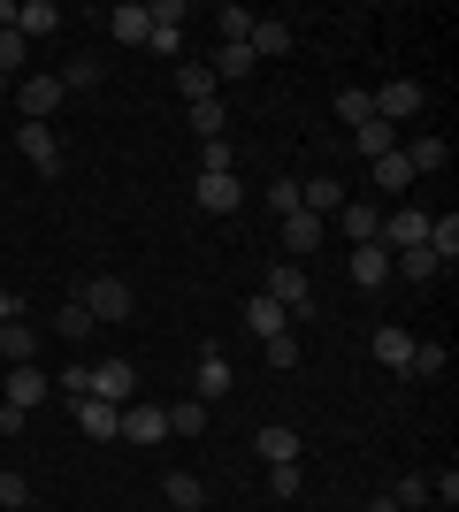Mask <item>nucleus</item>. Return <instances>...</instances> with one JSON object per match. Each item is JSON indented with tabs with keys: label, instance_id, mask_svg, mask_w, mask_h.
Instances as JSON below:
<instances>
[{
	"label": "nucleus",
	"instance_id": "obj_1",
	"mask_svg": "<svg viewBox=\"0 0 459 512\" xmlns=\"http://www.w3.org/2000/svg\"><path fill=\"white\" fill-rule=\"evenodd\" d=\"M268 299L291 314V329H314V283H306V268L299 260H284V268H268V283H261Z\"/></svg>",
	"mask_w": 459,
	"mask_h": 512
},
{
	"label": "nucleus",
	"instance_id": "obj_2",
	"mask_svg": "<svg viewBox=\"0 0 459 512\" xmlns=\"http://www.w3.org/2000/svg\"><path fill=\"white\" fill-rule=\"evenodd\" d=\"M8 92H16V115H23V123H54V107L69 100V92H62V77H39V69H23V77H16Z\"/></svg>",
	"mask_w": 459,
	"mask_h": 512
},
{
	"label": "nucleus",
	"instance_id": "obj_3",
	"mask_svg": "<svg viewBox=\"0 0 459 512\" xmlns=\"http://www.w3.org/2000/svg\"><path fill=\"white\" fill-rule=\"evenodd\" d=\"M115 436H123V444H138V451H153V444H169V413L146 406V398H131V406H123V421H115Z\"/></svg>",
	"mask_w": 459,
	"mask_h": 512
},
{
	"label": "nucleus",
	"instance_id": "obj_4",
	"mask_svg": "<svg viewBox=\"0 0 459 512\" xmlns=\"http://www.w3.org/2000/svg\"><path fill=\"white\" fill-rule=\"evenodd\" d=\"M77 306H85L92 321H131V283L123 276H92L85 291H77Z\"/></svg>",
	"mask_w": 459,
	"mask_h": 512
},
{
	"label": "nucleus",
	"instance_id": "obj_5",
	"mask_svg": "<svg viewBox=\"0 0 459 512\" xmlns=\"http://www.w3.org/2000/svg\"><path fill=\"white\" fill-rule=\"evenodd\" d=\"M16 146L39 176H62V138H54V123H16Z\"/></svg>",
	"mask_w": 459,
	"mask_h": 512
},
{
	"label": "nucleus",
	"instance_id": "obj_6",
	"mask_svg": "<svg viewBox=\"0 0 459 512\" xmlns=\"http://www.w3.org/2000/svg\"><path fill=\"white\" fill-rule=\"evenodd\" d=\"M368 100H375V123H391V130H398V123H414V115H421V100H429V92L398 77V85H375Z\"/></svg>",
	"mask_w": 459,
	"mask_h": 512
},
{
	"label": "nucleus",
	"instance_id": "obj_7",
	"mask_svg": "<svg viewBox=\"0 0 459 512\" xmlns=\"http://www.w3.org/2000/svg\"><path fill=\"white\" fill-rule=\"evenodd\" d=\"M92 398L131 406V398H138V367H131V360H92Z\"/></svg>",
	"mask_w": 459,
	"mask_h": 512
},
{
	"label": "nucleus",
	"instance_id": "obj_8",
	"mask_svg": "<svg viewBox=\"0 0 459 512\" xmlns=\"http://www.w3.org/2000/svg\"><path fill=\"white\" fill-rule=\"evenodd\" d=\"M345 276L360 283V291H383V283H391V245H352Z\"/></svg>",
	"mask_w": 459,
	"mask_h": 512
},
{
	"label": "nucleus",
	"instance_id": "obj_9",
	"mask_svg": "<svg viewBox=\"0 0 459 512\" xmlns=\"http://www.w3.org/2000/svg\"><path fill=\"white\" fill-rule=\"evenodd\" d=\"M383 245H391V253H406V245H429V207H398V214H383Z\"/></svg>",
	"mask_w": 459,
	"mask_h": 512
},
{
	"label": "nucleus",
	"instance_id": "obj_10",
	"mask_svg": "<svg viewBox=\"0 0 459 512\" xmlns=\"http://www.w3.org/2000/svg\"><path fill=\"white\" fill-rule=\"evenodd\" d=\"M337 230H345L352 245H383V207H368V199H345V207H337Z\"/></svg>",
	"mask_w": 459,
	"mask_h": 512
},
{
	"label": "nucleus",
	"instance_id": "obj_11",
	"mask_svg": "<svg viewBox=\"0 0 459 512\" xmlns=\"http://www.w3.org/2000/svg\"><path fill=\"white\" fill-rule=\"evenodd\" d=\"M192 199H199V214H238L245 207V184H238V176H199Z\"/></svg>",
	"mask_w": 459,
	"mask_h": 512
},
{
	"label": "nucleus",
	"instance_id": "obj_12",
	"mask_svg": "<svg viewBox=\"0 0 459 512\" xmlns=\"http://www.w3.org/2000/svg\"><path fill=\"white\" fill-rule=\"evenodd\" d=\"M39 398H54V383H46V367L31 360V367H8V406L16 413H31Z\"/></svg>",
	"mask_w": 459,
	"mask_h": 512
},
{
	"label": "nucleus",
	"instance_id": "obj_13",
	"mask_svg": "<svg viewBox=\"0 0 459 512\" xmlns=\"http://www.w3.org/2000/svg\"><path fill=\"white\" fill-rule=\"evenodd\" d=\"M253 451H261L268 467H299V428H284V421H268L261 436H253Z\"/></svg>",
	"mask_w": 459,
	"mask_h": 512
},
{
	"label": "nucleus",
	"instance_id": "obj_14",
	"mask_svg": "<svg viewBox=\"0 0 459 512\" xmlns=\"http://www.w3.org/2000/svg\"><path fill=\"white\" fill-rule=\"evenodd\" d=\"M245 329H253V337H291V314L268 299V291H253V299H245Z\"/></svg>",
	"mask_w": 459,
	"mask_h": 512
},
{
	"label": "nucleus",
	"instance_id": "obj_15",
	"mask_svg": "<svg viewBox=\"0 0 459 512\" xmlns=\"http://www.w3.org/2000/svg\"><path fill=\"white\" fill-rule=\"evenodd\" d=\"M284 253L291 260H306V253H322V214H284Z\"/></svg>",
	"mask_w": 459,
	"mask_h": 512
},
{
	"label": "nucleus",
	"instance_id": "obj_16",
	"mask_svg": "<svg viewBox=\"0 0 459 512\" xmlns=\"http://www.w3.org/2000/svg\"><path fill=\"white\" fill-rule=\"evenodd\" d=\"M299 207L306 214H322V222H329V214H337V207H345V184H337V176H306V184H299Z\"/></svg>",
	"mask_w": 459,
	"mask_h": 512
},
{
	"label": "nucleus",
	"instance_id": "obj_17",
	"mask_svg": "<svg viewBox=\"0 0 459 512\" xmlns=\"http://www.w3.org/2000/svg\"><path fill=\"white\" fill-rule=\"evenodd\" d=\"M161 497H169L176 512H207V482H199L192 467H176V474H161Z\"/></svg>",
	"mask_w": 459,
	"mask_h": 512
},
{
	"label": "nucleus",
	"instance_id": "obj_18",
	"mask_svg": "<svg viewBox=\"0 0 459 512\" xmlns=\"http://www.w3.org/2000/svg\"><path fill=\"white\" fill-rule=\"evenodd\" d=\"M368 352H375L383 367H391V375H406V360H414V329H375V337H368Z\"/></svg>",
	"mask_w": 459,
	"mask_h": 512
},
{
	"label": "nucleus",
	"instance_id": "obj_19",
	"mask_svg": "<svg viewBox=\"0 0 459 512\" xmlns=\"http://www.w3.org/2000/svg\"><path fill=\"white\" fill-rule=\"evenodd\" d=\"M108 31L123 46H146V31H153V16H146V0H123V8H108Z\"/></svg>",
	"mask_w": 459,
	"mask_h": 512
},
{
	"label": "nucleus",
	"instance_id": "obj_20",
	"mask_svg": "<svg viewBox=\"0 0 459 512\" xmlns=\"http://www.w3.org/2000/svg\"><path fill=\"white\" fill-rule=\"evenodd\" d=\"M115 421H123V406H108V398H77V428H85L92 444H108Z\"/></svg>",
	"mask_w": 459,
	"mask_h": 512
},
{
	"label": "nucleus",
	"instance_id": "obj_21",
	"mask_svg": "<svg viewBox=\"0 0 459 512\" xmlns=\"http://www.w3.org/2000/svg\"><path fill=\"white\" fill-rule=\"evenodd\" d=\"M16 31H23V39H54V31H62V8H54V0H23Z\"/></svg>",
	"mask_w": 459,
	"mask_h": 512
},
{
	"label": "nucleus",
	"instance_id": "obj_22",
	"mask_svg": "<svg viewBox=\"0 0 459 512\" xmlns=\"http://www.w3.org/2000/svg\"><path fill=\"white\" fill-rule=\"evenodd\" d=\"M0 360H8V367H31V360H39V329H23V321H0Z\"/></svg>",
	"mask_w": 459,
	"mask_h": 512
},
{
	"label": "nucleus",
	"instance_id": "obj_23",
	"mask_svg": "<svg viewBox=\"0 0 459 512\" xmlns=\"http://www.w3.org/2000/svg\"><path fill=\"white\" fill-rule=\"evenodd\" d=\"M291 39H299V31H291V23H276V16H253V62H261V54H291Z\"/></svg>",
	"mask_w": 459,
	"mask_h": 512
},
{
	"label": "nucleus",
	"instance_id": "obj_24",
	"mask_svg": "<svg viewBox=\"0 0 459 512\" xmlns=\"http://www.w3.org/2000/svg\"><path fill=\"white\" fill-rule=\"evenodd\" d=\"M391 276H414V283H437L444 260L429 253V245H406V253H391Z\"/></svg>",
	"mask_w": 459,
	"mask_h": 512
},
{
	"label": "nucleus",
	"instance_id": "obj_25",
	"mask_svg": "<svg viewBox=\"0 0 459 512\" xmlns=\"http://www.w3.org/2000/svg\"><path fill=\"white\" fill-rule=\"evenodd\" d=\"M429 253H437L444 268H459V214H452V207L429 214Z\"/></svg>",
	"mask_w": 459,
	"mask_h": 512
},
{
	"label": "nucleus",
	"instance_id": "obj_26",
	"mask_svg": "<svg viewBox=\"0 0 459 512\" xmlns=\"http://www.w3.org/2000/svg\"><path fill=\"white\" fill-rule=\"evenodd\" d=\"M222 390H230V360H222L215 344H207V352H199V406H215Z\"/></svg>",
	"mask_w": 459,
	"mask_h": 512
},
{
	"label": "nucleus",
	"instance_id": "obj_27",
	"mask_svg": "<svg viewBox=\"0 0 459 512\" xmlns=\"http://www.w3.org/2000/svg\"><path fill=\"white\" fill-rule=\"evenodd\" d=\"M176 92H184V100H215V69L207 62H192V54H184V62H176V77H169Z\"/></svg>",
	"mask_w": 459,
	"mask_h": 512
},
{
	"label": "nucleus",
	"instance_id": "obj_28",
	"mask_svg": "<svg viewBox=\"0 0 459 512\" xmlns=\"http://www.w3.org/2000/svg\"><path fill=\"white\" fill-rule=\"evenodd\" d=\"M192 138L207 146V138H230V107L222 100H192Z\"/></svg>",
	"mask_w": 459,
	"mask_h": 512
},
{
	"label": "nucleus",
	"instance_id": "obj_29",
	"mask_svg": "<svg viewBox=\"0 0 459 512\" xmlns=\"http://www.w3.org/2000/svg\"><path fill=\"white\" fill-rule=\"evenodd\" d=\"M352 153H368V161H383V153H398V130H391V123H375V115H368V123L352 130Z\"/></svg>",
	"mask_w": 459,
	"mask_h": 512
},
{
	"label": "nucleus",
	"instance_id": "obj_30",
	"mask_svg": "<svg viewBox=\"0 0 459 512\" xmlns=\"http://www.w3.org/2000/svg\"><path fill=\"white\" fill-rule=\"evenodd\" d=\"M398 153H406V169H414V176H437L444 161H452V146H444V138H414V146H398Z\"/></svg>",
	"mask_w": 459,
	"mask_h": 512
},
{
	"label": "nucleus",
	"instance_id": "obj_31",
	"mask_svg": "<svg viewBox=\"0 0 459 512\" xmlns=\"http://www.w3.org/2000/svg\"><path fill=\"white\" fill-rule=\"evenodd\" d=\"M199 176H238V146H230V138H207V146H199Z\"/></svg>",
	"mask_w": 459,
	"mask_h": 512
},
{
	"label": "nucleus",
	"instance_id": "obj_32",
	"mask_svg": "<svg viewBox=\"0 0 459 512\" xmlns=\"http://www.w3.org/2000/svg\"><path fill=\"white\" fill-rule=\"evenodd\" d=\"M215 31H222V46H245V39H253V8H238V0L215 8Z\"/></svg>",
	"mask_w": 459,
	"mask_h": 512
},
{
	"label": "nucleus",
	"instance_id": "obj_33",
	"mask_svg": "<svg viewBox=\"0 0 459 512\" xmlns=\"http://www.w3.org/2000/svg\"><path fill=\"white\" fill-rule=\"evenodd\" d=\"M207 69H215V85H222V77H253L261 62H253V46H215V62H207Z\"/></svg>",
	"mask_w": 459,
	"mask_h": 512
},
{
	"label": "nucleus",
	"instance_id": "obj_34",
	"mask_svg": "<svg viewBox=\"0 0 459 512\" xmlns=\"http://www.w3.org/2000/svg\"><path fill=\"white\" fill-rule=\"evenodd\" d=\"M368 115H375L368 85H345V92H337V123H345V130H360V123H368Z\"/></svg>",
	"mask_w": 459,
	"mask_h": 512
},
{
	"label": "nucleus",
	"instance_id": "obj_35",
	"mask_svg": "<svg viewBox=\"0 0 459 512\" xmlns=\"http://www.w3.org/2000/svg\"><path fill=\"white\" fill-rule=\"evenodd\" d=\"M406 184H414L406 153H383V161H375V199H383V192H406Z\"/></svg>",
	"mask_w": 459,
	"mask_h": 512
},
{
	"label": "nucleus",
	"instance_id": "obj_36",
	"mask_svg": "<svg viewBox=\"0 0 459 512\" xmlns=\"http://www.w3.org/2000/svg\"><path fill=\"white\" fill-rule=\"evenodd\" d=\"M92 329H100V321H92V314H85V306H77V299H69L62 314H54V337H69V344H85Z\"/></svg>",
	"mask_w": 459,
	"mask_h": 512
},
{
	"label": "nucleus",
	"instance_id": "obj_37",
	"mask_svg": "<svg viewBox=\"0 0 459 512\" xmlns=\"http://www.w3.org/2000/svg\"><path fill=\"white\" fill-rule=\"evenodd\" d=\"M100 85V54H69V69H62V92H92Z\"/></svg>",
	"mask_w": 459,
	"mask_h": 512
},
{
	"label": "nucleus",
	"instance_id": "obj_38",
	"mask_svg": "<svg viewBox=\"0 0 459 512\" xmlns=\"http://www.w3.org/2000/svg\"><path fill=\"white\" fill-rule=\"evenodd\" d=\"M54 390H62L69 406H77V398H92V360H69L62 375H54Z\"/></svg>",
	"mask_w": 459,
	"mask_h": 512
},
{
	"label": "nucleus",
	"instance_id": "obj_39",
	"mask_svg": "<svg viewBox=\"0 0 459 512\" xmlns=\"http://www.w3.org/2000/svg\"><path fill=\"white\" fill-rule=\"evenodd\" d=\"M169 413V436H199V428H207V406H199V398H184V406H161Z\"/></svg>",
	"mask_w": 459,
	"mask_h": 512
},
{
	"label": "nucleus",
	"instance_id": "obj_40",
	"mask_svg": "<svg viewBox=\"0 0 459 512\" xmlns=\"http://www.w3.org/2000/svg\"><path fill=\"white\" fill-rule=\"evenodd\" d=\"M23 62H31V39H23V31H0V77H23Z\"/></svg>",
	"mask_w": 459,
	"mask_h": 512
},
{
	"label": "nucleus",
	"instance_id": "obj_41",
	"mask_svg": "<svg viewBox=\"0 0 459 512\" xmlns=\"http://www.w3.org/2000/svg\"><path fill=\"white\" fill-rule=\"evenodd\" d=\"M406 375H414V383H437V375H444V344H414Z\"/></svg>",
	"mask_w": 459,
	"mask_h": 512
},
{
	"label": "nucleus",
	"instance_id": "obj_42",
	"mask_svg": "<svg viewBox=\"0 0 459 512\" xmlns=\"http://www.w3.org/2000/svg\"><path fill=\"white\" fill-rule=\"evenodd\" d=\"M261 360L276 367V375H291V367H299V337H261Z\"/></svg>",
	"mask_w": 459,
	"mask_h": 512
},
{
	"label": "nucleus",
	"instance_id": "obj_43",
	"mask_svg": "<svg viewBox=\"0 0 459 512\" xmlns=\"http://www.w3.org/2000/svg\"><path fill=\"white\" fill-rule=\"evenodd\" d=\"M391 505L421 512V505H429V474H398V490H391Z\"/></svg>",
	"mask_w": 459,
	"mask_h": 512
},
{
	"label": "nucleus",
	"instance_id": "obj_44",
	"mask_svg": "<svg viewBox=\"0 0 459 512\" xmlns=\"http://www.w3.org/2000/svg\"><path fill=\"white\" fill-rule=\"evenodd\" d=\"M268 214H299V176H276V184H268Z\"/></svg>",
	"mask_w": 459,
	"mask_h": 512
},
{
	"label": "nucleus",
	"instance_id": "obj_45",
	"mask_svg": "<svg viewBox=\"0 0 459 512\" xmlns=\"http://www.w3.org/2000/svg\"><path fill=\"white\" fill-rule=\"evenodd\" d=\"M31 505V482H23V474H8L0 467V512H23Z\"/></svg>",
	"mask_w": 459,
	"mask_h": 512
},
{
	"label": "nucleus",
	"instance_id": "obj_46",
	"mask_svg": "<svg viewBox=\"0 0 459 512\" xmlns=\"http://www.w3.org/2000/svg\"><path fill=\"white\" fill-rule=\"evenodd\" d=\"M146 46L161 54V62H184V31H161V23H153V31H146Z\"/></svg>",
	"mask_w": 459,
	"mask_h": 512
},
{
	"label": "nucleus",
	"instance_id": "obj_47",
	"mask_svg": "<svg viewBox=\"0 0 459 512\" xmlns=\"http://www.w3.org/2000/svg\"><path fill=\"white\" fill-rule=\"evenodd\" d=\"M299 490H306V482H299V467H268V497H284V505H291Z\"/></svg>",
	"mask_w": 459,
	"mask_h": 512
},
{
	"label": "nucleus",
	"instance_id": "obj_48",
	"mask_svg": "<svg viewBox=\"0 0 459 512\" xmlns=\"http://www.w3.org/2000/svg\"><path fill=\"white\" fill-rule=\"evenodd\" d=\"M146 16L161 23V31H184V0H146Z\"/></svg>",
	"mask_w": 459,
	"mask_h": 512
},
{
	"label": "nucleus",
	"instance_id": "obj_49",
	"mask_svg": "<svg viewBox=\"0 0 459 512\" xmlns=\"http://www.w3.org/2000/svg\"><path fill=\"white\" fill-rule=\"evenodd\" d=\"M429 497H437V505L452 512V505H459V474H452V467H444V474H429Z\"/></svg>",
	"mask_w": 459,
	"mask_h": 512
},
{
	"label": "nucleus",
	"instance_id": "obj_50",
	"mask_svg": "<svg viewBox=\"0 0 459 512\" xmlns=\"http://www.w3.org/2000/svg\"><path fill=\"white\" fill-rule=\"evenodd\" d=\"M0 321H23V306H16V291L0 283Z\"/></svg>",
	"mask_w": 459,
	"mask_h": 512
},
{
	"label": "nucleus",
	"instance_id": "obj_51",
	"mask_svg": "<svg viewBox=\"0 0 459 512\" xmlns=\"http://www.w3.org/2000/svg\"><path fill=\"white\" fill-rule=\"evenodd\" d=\"M0 31H16V0H0Z\"/></svg>",
	"mask_w": 459,
	"mask_h": 512
},
{
	"label": "nucleus",
	"instance_id": "obj_52",
	"mask_svg": "<svg viewBox=\"0 0 459 512\" xmlns=\"http://www.w3.org/2000/svg\"><path fill=\"white\" fill-rule=\"evenodd\" d=\"M375 512H406V505H391V497H375Z\"/></svg>",
	"mask_w": 459,
	"mask_h": 512
},
{
	"label": "nucleus",
	"instance_id": "obj_53",
	"mask_svg": "<svg viewBox=\"0 0 459 512\" xmlns=\"http://www.w3.org/2000/svg\"><path fill=\"white\" fill-rule=\"evenodd\" d=\"M8 85H16V77H0V100H8Z\"/></svg>",
	"mask_w": 459,
	"mask_h": 512
}]
</instances>
